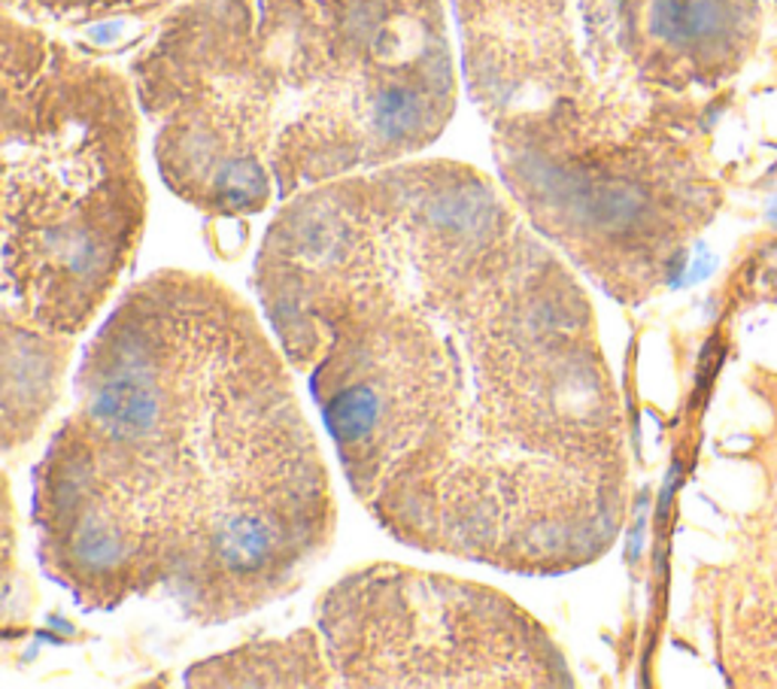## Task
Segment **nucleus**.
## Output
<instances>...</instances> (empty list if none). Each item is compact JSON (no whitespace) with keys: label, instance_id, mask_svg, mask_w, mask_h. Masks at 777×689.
Listing matches in <instances>:
<instances>
[{"label":"nucleus","instance_id":"423d86ee","mask_svg":"<svg viewBox=\"0 0 777 689\" xmlns=\"http://www.w3.org/2000/svg\"><path fill=\"white\" fill-rule=\"evenodd\" d=\"M314 626L337 687H574L562 644L532 610L453 574L359 565L319 596Z\"/></svg>","mask_w":777,"mask_h":689},{"label":"nucleus","instance_id":"6e6552de","mask_svg":"<svg viewBox=\"0 0 777 689\" xmlns=\"http://www.w3.org/2000/svg\"><path fill=\"white\" fill-rule=\"evenodd\" d=\"M188 687H337V675L316 626L253 638L207 656L186 671Z\"/></svg>","mask_w":777,"mask_h":689},{"label":"nucleus","instance_id":"7ed1b4c3","mask_svg":"<svg viewBox=\"0 0 777 689\" xmlns=\"http://www.w3.org/2000/svg\"><path fill=\"white\" fill-rule=\"evenodd\" d=\"M171 195L246 219L450 128L443 0H176L129 64Z\"/></svg>","mask_w":777,"mask_h":689},{"label":"nucleus","instance_id":"f03ea898","mask_svg":"<svg viewBox=\"0 0 777 689\" xmlns=\"http://www.w3.org/2000/svg\"><path fill=\"white\" fill-rule=\"evenodd\" d=\"M34 465L37 559L82 610L164 601L197 629L298 593L337 535L292 364L244 295L152 270L76 368Z\"/></svg>","mask_w":777,"mask_h":689},{"label":"nucleus","instance_id":"0eeeda50","mask_svg":"<svg viewBox=\"0 0 777 689\" xmlns=\"http://www.w3.org/2000/svg\"><path fill=\"white\" fill-rule=\"evenodd\" d=\"M3 340V453L12 456L28 446L59 404L70 356L76 350L73 335H52L28 326L0 310Z\"/></svg>","mask_w":777,"mask_h":689},{"label":"nucleus","instance_id":"20e7f679","mask_svg":"<svg viewBox=\"0 0 777 689\" xmlns=\"http://www.w3.org/2000/svg\"><path fill=\"white\" fill-rule=\"evenodd\" d=\"M450 3L464 92L513 207L623 305L681 286L698 188L662 113L592 64L577 3Z\"/></svg>","mask_w":777,"mask_h":689},{"label":"nucleus","instance_id":"f257e3e1","mask_svg":"<svg viewBox=\"0 0 777 689\" xmlns=\"http://www.w3.org/2000/svg\"><path fill=\"white\" fill-rule=\"evenodd\" d=\"M253 292L392 541L520 577L614 547L626 422L595 307L499 179L407 158L307 188L267 223Z\"/></svg>","mask_w":777,"mask_h":689},{"label":"nucleus","instance_id":"39448f33","mask_svg":"<svg viewBox=\"0 0 777 689\" xmlns=\"http://www.w3.org/2000/svg\"><path fill=\"white\" fill-rule=\"evenodd\" d=\"M3 313L52 335L94 326L150 223L131 73L3 0Z\"/></svg>","mask_w":777,"mask_h":689},{"label":"nucleus","instance_id":"1a4fd4ad","mask_svg":"<svg viewBox=\"0 0 777 689\" xmlns=\"http://www.w3.org/2000/svg\"><path fill=\"white\" fill-rule=\"evenodd\" d=\"M768 223L777 225V200H775V204H771V207H768Z\"/></svg>","mask_w":777,"mask_h":689}]
</instances>
